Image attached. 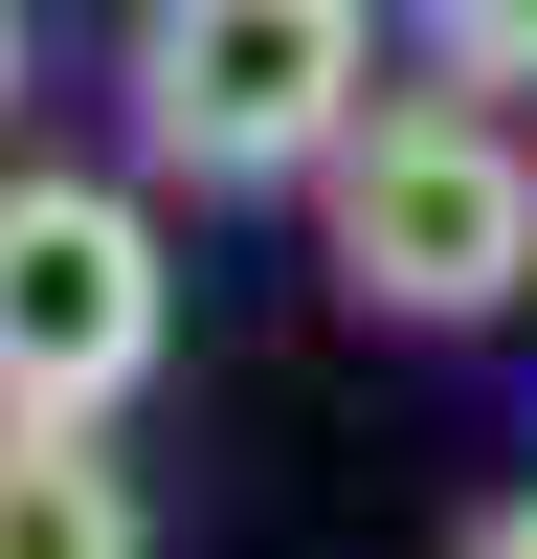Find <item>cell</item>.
<instances>
[{"instance_id":"5b68a950","label":"cell","mask_w":537,"mask_h":559,"mask_svg":"<svg viewBox=\"0 0 537 559\" xmlns=\"http://www.w3.org/2000/svg\"><path fill=\"white\" fill-rule=\"evenodd\" d=\"M448 90H537V0H403Z\"/></svg>"},{"instance_id":"7a4b0ae2","label":"cell","mask_w":537,"mask_h":559,"mask_svg":"<svg viewBox=\"0 0 537 559\" xmlns=\"http://www.w3.org/2000/svg\"><path fill=\"white\" fill-rule=\"evenodd\" d=\"M381 112V0H134V157L247 202V179H336Z\"/></svg>"},{"instance_id":"52a82bcc","label":"cell","mask_w":537,"mask_h":559,"mask_svg":"<svg viewBox=\"0 0 537 559\" xmlns=\"http://www.w3.org/2000/svg\"><path fill=\"white\" fill-rule=\"evenodd\" d=\"M0 112H23V0H0Z\"/></svg>"},{"instance_id":"3957f363","label":"cell","mask_w":537,"mask_h":559,"mask_svg":"<svg viewBox=\"0 0 537 559\" xmlns=\"http://www.w3.org/2000/svg\"><path fill=\"white\" fill-rule=\"evenodd\" d=\"M179 336V269H157V202L134 179H0V403L45 426H112Z\"/></svg>"},{"instance_id":"277c9868","label":"cell","mask_w":537,"mask_h":559,"mask_svg":"<svg viewBox=\"0 0 537 559\" xmlns=\"http://www.w3.org/2000/svg\"><path fill=\"white\" fill-rule=\"evenodd\" d=\"M0 559H157V515H134V471H112V426L0 403Z\"/></svg>"},{"instance_id":"8992f818","label":"cell","mask_w":537,"mask_h":559,"mask_svg":"<svg viewBox=\"0 0 537 559\" xmlns=\"http://www.w3.org/2000/svg\"><path fill=\"white\" fill-rule=\"evenodd\" d=\"M448 559H537V492H492V515H470V537H448Z\"/></svg>"},{"instance_id":"6da1fadb","label":"cell","mask_w":537,"mask_h":559,"mask_svg":"<svg viewBox=\"0 0 537 559\" xmlns=\"http://www.w3.org/2000/svg\"><path fill=\"white\" fill-rule=\"evenodd\" d=\"M313 247L403 336H492L537 292V134H515V90H381L336 134V179H313Z\"/></svg>"}]
</instances>
